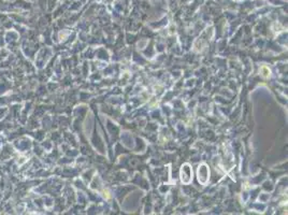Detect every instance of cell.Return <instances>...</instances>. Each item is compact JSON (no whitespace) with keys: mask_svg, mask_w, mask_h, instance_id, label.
Returning a JSON list of instances; mask_svg holds the SVG:
<instances>
[{"mask_svg":"<svg viewBox=\"0 0 288 215\" xmlns=\"http://www.w3.org/2000/svg\"><path fill=\"white\" fill-rule=\"evenodd\" d=\"M181 181L184 184H189L192 181V169L188 164H184L181 168Z\"/></svg>","mask_w":288,"mask_h":215,"instance_id":"6da1fadb","label":"cell"},{"mask_svg":"<svg viewBox=\"0 0 288 215\" xmlns=\"http://www.w3.org/2000/svg\"><path fill=\"white\" fill-rule=\"evenodd\" d=\"M210 178V170L208 168V166L204 164L200 165L198 168V181L200 182L201 184H206Z\"/></svg>","mask_w":288,"mask_h":215,"instance_id":"7a4b0ae2","label":"cell"},{"mask_svg":"<svg viewBox=\"0 0 288 215\" xmlns=\"http://www.w3.org/2000/svg\"><path fill=\"white\" fill-rule=\"evenodd\" d=\"M270 73H271V71H270V69H269L267 66H262V67L260 68V74H261V77L265 78V79H268V78L270 77Z\"/></svg>","mask_w":288,"mask_h":215,"instance_id":"3957f363","label":"cell"},{"mask_svg":"<svg viewBox=\"0 0 288 215\" xmlns=\"http://www.w3.org/2000/svg\"><path fill=\"white\" fill-rule=\"evenodd\" d=\"M103 196H105V197H107V199L110 198L111 196H110V192H109V190H103Z\"/></svg>","mask_w":288,"mask_h":215,"instance_id":"277c9868","label":"cell"}]
</instances>
